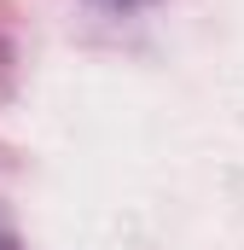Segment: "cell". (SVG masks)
<instances>
[{
    "instance_id": "7a4b0ae2",
    "label": "cell",
    "mask_w": 244,
    "mask_h": 250,
    "mask_svg": "<svg viewBox=\"0 0 244 250\" xmlns=\"http://www.w3.org/2000/svg\"><path fill=\"white\" fill-rule=\"evenodd\" d=\"M99 6H122V12H128V6H145V0H99Z\"/></svg>"
},
{
    "instance_id": "6da1fadb",
    "label": "cell",
    "mask_w": 244,
    "mask_h": 250,
    "mask_svg": "<svg viewBox=\"0 0 244 250\" xmlns=\"http://www.w3.org/2000/svg\"><path fill=\"white\" fill-rule=\"evenodd\" d=\"M0 250H18V233H12L6 221H0Z\"/></svg>"
}]
</instances>
